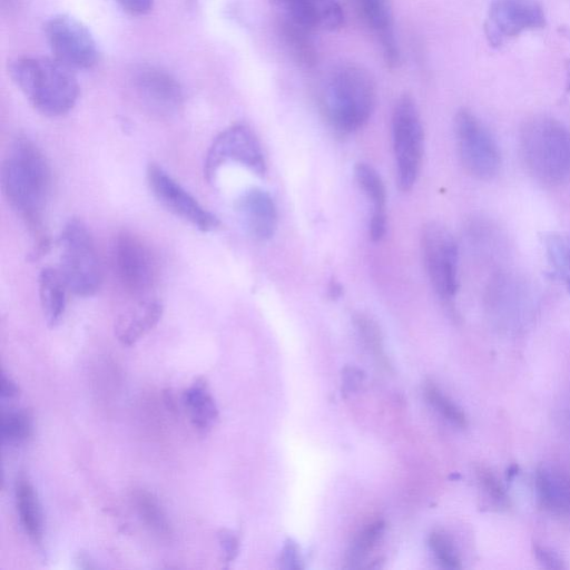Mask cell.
<instances>
[{
	"label": "cell",
	"mask_w": 570,
	"mask_h": 570,
	"mask_svg": "<svg viewBox=\"0 0 570 570\" xmlns=\"http://www.w3.org/2000/svg\"><path fill=\"white\" fill-rule=\"evenodd\" d=\"M527 170L539 183L559 186L570 179V129L550 116H533L519 134Z\"/></svg>",
	"instance_id": "277c9868"
},
{
	"label": "cell",
	"mask_w": 570,
	"mask_h": 570,
	"mask_svg": "<svg viewBox=\"0 0 570 570\" xmlns=\"http://www.w3.org/2000/svg\"><path fill=\"white\" fill-rule=\"evenodd\" d=\"M218 539L226 562L234 560L238 552V540L236 535L230 530L222 529L218 532Z\"/></svg>",
	"instance_id": "1f68e13d"
},
{
	"label": "cell",
	"mask_w": 570,
	"mask_h": 570,
	"mask_svg": "<svg viewBox=\"0 0 570 570\" xmlns=\"http://www.w3.org/2000/svg\"><path fill=\"white\" fill-rule=\"evenodd\" d=\"M282 561L285 563L284 567L286 568H298V557H297V550L296 547L292 543H288L284 551Z\"/></svg>",
	"instance_id": "e575fe53"
},
{
	"label": "cell",
	"mask_w": 570,
	"mask_h": 570,
	"mask_svg": "<svg viewBox=\"0 0 570 570\" xmlns=\"http://www.w3.org/2000/svg\"><path fill=\"white\" fill-rule=\"evenodd\" d=\"M392 141L396 180L401 190H410L419 176L424 132L415 100L409 94L397 98L392 111Z\"/></svg>",
	"instance_id": "8992f818"
},
{
	"label": "cell",
	"mask_w": 570,
	"mask_h": 570,
	"mask_svg": "<svg viewBox=\"0 0 570 570\" xmlns=\"http://www.w3.org/2000/svg\"><path fill=\"white\" fill-rule=\"evenodd\" d=\"M117 6L126 13L135 17H140L149 13L155 0H114Z\"/></svg>",
	"instance_id": "4dcf8cb0"
},
{
	"label": "cell",
	"mask_w": 570,
	"mask_h": 570,
	"mask_svg": "<svg viewBox=\"0 0 570 570\" xmlns=\"http://www.w3.org/2000/svg\"><path fill=\"white\" fill-rule=\"evenodd\" d=\"M20 394L19 386L9 377L6 375V373H2L1 375V399H16Z\"/></svg>",
	"instance_id": "836d02e7"
},
{
	"label": "cell",
	"mask_w": 570,
	"mask_h": 570,
	"mask_svg": "<svg viewBox=\"0 0 570 570\" xmlns=\"http://www.w3.org/2000/svg\"><path fill=\"white\" fill-rule=\"evenodd\" d=\"M429 544L443 567L449 569L461 568L460 559L448 537L442 533L434 532L430 535Z\"/></svg>",
	"instance_id": "f1b7e54d"
},
{
	"label": "cell",
	"mask_w": 570,
	"mask_h": 570,
	"mask_svg": "<svg viewBox=\"0 0 570 570\" xmlns=\"http://www.w3.org/2000/svg\"><path fill=\"white\" fill-rule=\"evenodd\" d=\"M275 4L313 31H334L344 23V11L336 0H275Z\"/></svg>",
	"instance_id": "2e32d148"
},
{
	"label": "cell",
	"mask_w": 570,
	"mask_h": 570,
	"mask_svg": "<svg viewBox=\"0 0 570 570\" xmlns=\"http://www.w3.org/2000/svg\"><path fill=\"white\" fill-rule=\"evenodd\" d=\"M276 9V30L284 48L299 67L312 69L317 62V50L312 36L314 31L283 10Z\"/></svg>",
	"instance_id": "ac0fdd59"
},
{
	"label": "cell",
	"mask_w": 570,
	"mask_h": 570,
	"mask_svg": "<svg viewBox=\"0 0 570 570\" xmlns=\"http://www.w3.org/2000/svg\"><path fill=\"white\" fill-rule=\"evenodd\" d=\"M148 186L157 200L170 213L202 232H212L219 226L218 218L203 207L167 171L156 164L147 168Z\"/></svg>",
	"instance_id": "4fadbf2b"
},
{
	"label": "cell",
	"mask_w": 570,
	"mask_h": 570,
	"mask_svg": "<svg viewBox=\"0 0 570 570\" xmlns=\"http://www.w3.org/2000/svg\"><path fill=\"white\" fill-rule=\"evenodd\" d=\"M356 3L380 42L387 66L397 67L400 49L394 30L392 11L387 0H356Z\"/></svg>",
	"instance_id": "e0dca14e"
},
{
	"label": "cell",
	"mask_w": 570,
	"mask_h": 570,
	"mask_svg": "<svg viewBox=\"0 0 570 570\" xmlns=\"http://www.w3.org/2000/svg\"><path fill=\"white\" fill-rule=\"evenodd\" d=\"M229 161L248 168L257 176H264L266 173L261 145L246 125H233L214 139L204 163V175L207 181H214L219 168Z\"/></svg>",
	"instance_id": "30bf717a"
},
{
	"label": "cell",
	"mask_w": 570,
	"mask_h": 570,
	"mask_svg": "<svg viewBox=\"0 0 570 570\" xmlns=\"http://www.w3.org/2000/svg\"><path fill=\"white\" fill-rule=\"evenodd\" d=\"M354 323L365 345L380 361H384L382 336L377 324L363 314L356 315Z\"/></svg>",
	"instance_id": "83f0119b"
},
{
	"label": "cell",
	"mask_w": 570,
	"mask_h": 570,
	"mask_svg": "<svg viewBox=\"0 0 570 570\" xmlns=\"http://www.w3.org/2000/svg\"><path fill=\"white\" fill-rule=\"evenodd\" d=\"M376 101L371 73L357 65H342L327 77L321 94V108L334 130L350 134L370 119Z\"/></svg>",
	"instance_id": "3957f363"
},
{
	"label": "cell",
	"mask_w": 570,
	"mask_h": 570,
	"mask_svg": "<svg viewBox=\"0 0 570 570\" xmlns=\"http://www.w3.org/2000/svg\"><path fill=\"white\" fill-rule=\"evenodd\" d=\"M38 291L46 322L53 327L65 313L66 295L69 291L59 269L42 268L38 277Z\"/></svg>",
	"instance_id": "44dd1931"
},
{
	"label": "cell",
	"mask_w": 570,
	"mask_h": 570,
	"mask_svg": "<svg viewBox=\"0 0 570 570\" xmlns=\"http://www.w3.org/2000/svg\"><path fill=\"white\" fill-rule=\"evenodd\" d=\"M342 286L336 281H332L328 285V295L331 298L335 299L342 294Z\"/></svg>",
	"instance_id": "d590c367"
},
{
	"label": "cell",
	"mask_w": 570,
	"mask_h": 570,
	"mask_svg": "<svg viewBox=\"0 0 570 570\" xmlns=\"http://www.w3.org/2000/svg\"><path fill=\"white\" fill-rule=\"evenodd\" d=\"M112 265L119 283L131 295H146L156 282V259L149 247L131 233L121 232L115 237Z\"/></svg>",
	"instance_id": "8fae6325"
},
{
	"label": "cell",
	"mask_w": 570,
	"mask_h": 570,
	"mask_svg": "<svg viewBox=\"0 0 570 570\" xmlns=\"http://www.w3.org/2000/svg\"><path fill=\"white\" fill-rule=\"evenodd\" d=\"M59 272L70 292L88 297L98 292L102 274L99 257L87 226L70 219L59 237Z\"/></svg>",
	"instance_id": "5b68a950"
},
{
	"label": "cell",
	"mask_w": 570,
	"mask_h": 570,
	"mask_svg": "<svg viewBox=\"0 0 570 570\" xmlns=\"http://www.w3.org/2000/svg\"><path fill=\"white\" fill-rule=\"evenodd\" d=\"M425 396L428 401L440 412L442 415L453 424L464 428L466 426V417L463 411L456 406L451 400L443 395L440 390L433 384L425 386Z\"/></svg>",
	"instance_id": "4316f807"
},
{
	"label": "cell",
	"mask_w": 570,
	"mask_h": 570,
	"mask_svg": "<svg viewBox=\"0 0 570 570\" xmlns=\"http://www.w3.org/2000/svg\"><path fill=\"white\" fill-rule=\"evenodd\" d=\"M184 403L194 426L208 431L218 419V409L204 380H196L184 392Z\"/></svg>",
	"instance_id": "7402d4cb"
},
{
	"label": "cell",
	"mask_w": 570,
	"mask_h": 570,
	"mask_svg": "<svg viewBox=\"0 0 570 570\" xmlns=\"http://www.w3.org/2000/svg\"><path fill=\"white\" fill-rule=\"evenodd\" d=\"M43 30L53 58L68 68L87 70L98 63V43L89 28L77 18L55 14L46 21Z\"/></svg>",
	"instance_id": "ba28073f"
},
{
	"label": "cell",
	"mask_w": 570,
	"mask_h": 570,
	"mask_svg": "<svg viewBox=\"0 0 570 570\" xmlns=\"http://www.w3.org/2000/svg\"><path fill=\"white\" fill-rule=\"evenodd\" d=\"M566 282L568 285V288L570 291V244L567 248V272H566Z\"/></svg>",
	"instance_id": "8d00e7d4"
},
{
	"label": "cell",
	"mask_w": 570,
	"mask_h": 570,
	"mask_svg": "<svg viewBox=\"0 0 570 570\" xmlns=\"http://www.w3.org/2000/svg\"><path fill=\"white\" fill-rule=\"evenodd\" d=\"M131 83L142 105L158 116H170L183 105L184 94L180 83L160 67H137L132 72Z\"/></svg>",
	"instance_id": "5bb4252c"
},
{
	"label": "cell",
	"mask_w": 570,
	"mask_h": 570,
	"mask_svg": "<svg viewBox=\"0 0 570 570\" xmlns=\"http://www.w3.org/2000/svg\"><path fill=\"white\" fill-rule=\"evenodd\" d=\"M454 135L465 171L480 180L494 178L501 166L500 149L494 137L471 110L462 108L456 112Z\"/></svg>",
	"instance_id": "52a82bcc"
},
{
	"label": "cell",
	"mask_w": 570,
	"mask_h": 570,
	"mask_svg": "<svg viewBox=\"0 0 570 570\" xmlns=\"http://www.w3.org/2000/svg\"><path fill=\"white\" fill-rule=\"evenodd\" d=\"M16 502L20 522L28 537L36 543L42 540V514L37 493L28 479H19L16 487Z\"/></svg>",
	"instance_id": "603a6c76"
},
{
	"label": "cell",
	"mask_w": 570,
	"mask_h": 570,
	"mask_svg": "<svg viewBox=\"0 0 570 570\" xmlns=\"http://www.w3.org/2000/svg\"><path fill=\"white\" fill-rule=\"evenodd\" d=\"M384 530V523L376 521L366 527L353 541L347 554L350 567H356L376 544Z\"/></svg>",
	"instance_id": "484cf974"
},
{
	"label": "cell",
	"mask_w": 570,
	"mask_h": 570,
	"mask_svg": "<svg viewBox=\"0 0 570 570\" xmlns=\"http://www.w3.org/2000/svg\"><path fill=\"white\" fill-rule=\"evenodd\" d=\"M537 560L547 569H562L564 568L562 559L552 550L535 546L533 548Z\"/></svg>",
	"instance_id": "d6a6232c"
},
{
	"label": "cell",
	"mask_w": 570,
	"mask_h": 570,
	"mask_svg": "<svg viewBox=\"0 0 570 570\" xmlns=\"http://www.w3.org/2000/svg\"><path fill=\"white\" fill-rule=\"evenodd\" d=\"M50 183V168L42 151L28 138L16 139L1 167V188L33 239L28 254L31 262L41 258L50 248V238L42 223Z\"/></svg>",
	"instance_id": "6da1fadb"
},
{
	"label": "cell",
	"mask_w": 570,
	"mask_h": 570,
	"mask_svg": "<svg viewBox=\"0 0 570 570\" xmlns=\"http://www.w3.org/2000/svg\"><path fill=\"white\" fill-rule=\"evenodd\" d=\"M546 14L538 0H491L484 33L490 46L499 48L510 39L546 26Z\"/></svg>",
	"instance_id": "7c38bea8"
},
{
	"label": "cell",
	"mask_w": 570,
	"mask_h": 570,
	"mask_svg": "<svg viewBox=\"0 0 570 570\" xmlns=\"http://www.w3.org/2000/svg\"><path fill=\"white\" fill-rule=\"evenodd\" d=\"M135 500L137 509L147 524L158 534L167 535L169 533V525L155 498L145 491H140L136 493Z\"/></svg>",
	"instance_id": "d4e9b609"
},
{
	"label": "cell",
	"mask_w": 570,
	"mask_h": 570,
	"mask_svg": "<svg viewBox=\"0 0 570 570\" xmlns=\"http://www.w3.org/2000/svg\"><path fill=\"white\" fill-rule=\"evenodd\" d=\"M8 71L32 107L45 116H62L78 100L79 85L73 70L55 58L17 57Z\"/></svg>",
	"instance_id": "7a4b0ae2"
},
{
	"label": "cell",
	"mask_w": 570,
	"mask_h": 570,
	"mask_svg": "<svg viewBox=\"0 0 570 570\" xmlns=\"http://www.w3.org/2000/svg\"><path fill=\"white\" fill-rule=\"evenodd\" d=\"M421 247L424 267L434 292L445 302L454 298L458 288V245L442 224L430 222L422 228Z\"/></svg>",
	"instance_id": "9c48e42d"
},
{
	"label": "cell",
	"mask_w": 570,
	"mask_h": 570,
	"mask_svg": "<svg viewBox=\"0 0 570 570\" xmlns=\"http://www.w3.org/2000/svg\"><path fill=\"white\" fill-rule=\"evenodd\" d=\"M235 209L246 232L257 240L273 237L277 227V210L269 194L261 188L244 191Z\"/></svg>",
	"instance_id": "9a60e30c"
},
{
	"label": "cell",
	"mask_w": 570,
	"mask_h": 570,
	"mask_svg": "<svg viewBox=\"0 0 570 570\" xmlns=\"http://www.w3.org/2000/svg\"><path fill=\"white\" fill-rule=\"evenodd\" d=\"M355 179L373 205L370 222V237L373 242L383 238L386 230V189L379 173L366 163H357L354 168Z\"/></svg>",
	"instance_id": "d6986e66"
},
{
	"label": "cell",
	"mask_w": 570,
	"mask_h": 570,
	"mask_svg": "<svg viewBox=\"0 0 570 570\" xmlns=\"http://www.w3.org/2000/svg\"><path fill=\"white\" fill-rule=\"evenodd\" d=\"M480 483L484 491L491 497V499L499 505H505L508 502L504 487L500 480L487 468H479L476 471Z\"/></svg>",
	"instance_id": "f546056e"
},
{
	"label": "cell",
	"mask_w": 570,
	"mask_h": 570,
	"mask_svg": "<svg viewBox=\"0 0 570 570\" xmlns=\"http://www.w3.org/2000/svg\"><path fill=\"white\" fill-rule=\"evenodd\" d=\"M32 433V417L29 412L13 410L1 415V436L3 441L19 443Z\"/></svg>",
	"instance_id": "cb8c5ba5"
},
{
	"label": "cell",
	"mask_w": 570,
	"mask_h": 570,
	"mask_svg": "<svg viewBox=\"0 0 570 570\" xmlns=\"http://www.w3.org/2000/svg\"><path fill=\"white\" fill-rule=\"evenodd\" d=\"M161 314L163 305L159 301L140 302L132 309L118 316L115 324V334L118 341L126 346L135 344L156 326Z\"/></svg>",
	"instance_id": "ffe728a7"
}]
</instances>
